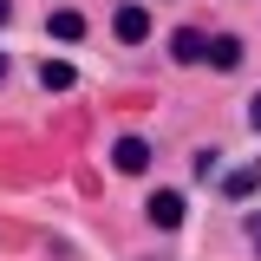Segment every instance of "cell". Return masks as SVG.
<instances>
[{
  "mask_svg": "<svg viewBox=\"0 0 261 261\" xmlns=\"http://www.w3.org/2000/svg\"><path fill=\"white\" fill-rule=\"evenodd\" d=\"M248 242H255V255H261V209L248 216Z\"/></svg>",
  "mask_w": 261,
  "mask_h": 261,
  "instance_id": "9",
  "label": "cell"
},
{
  "mask_svg": "<svg viewBox=\"0 0 261 261\" xmlns=\"http://www.w3.org/2000/svg\"><path fill=\"white\" fill-rule=\"evenodd\" d=\"M248 118H255V130H261V92H255V98H248Z\"/></svg>",
  "mask_w": 261,
  "mask_h": 261,
  "instance_id": "10",
  "label": "cell"
},
{
  "mask_svg": "<svg viewBox=\"0 0 261 261\" xmlns=\"http://www.w3.org/2000/svg\"><path fill=\"white\" fill-rule=\"evenodd\" d=\"M39 85H46V92H72V65H65V59H46V65H39Z\"/></svg>",
  "mask_w": 261,
  "mask_h": 261,
  "instance_id": "8",
  "label": "cell"
},
{
  "mask_svg": "<svg viewBox=\"0 0 261 261\" xmlns=\"http://www.w3.org/2000/svg\"><path fill=\"white\" fill-rule=\"evenodd\" d=\"M111 33H118L124 46H137V39H150V13H144V7H118V20H111Z\"/></svg>",
  "mask_w": 261,
  "mask_h": 261,
  "instance_id": "2",
  "label": "cell"
},
{
  "mask_svg": "<svg viewBox=\"0 0 261 261\" xmlns=\"http://www.w3.org/2000/svg\"><path fill=\"white\" fill-rule=\"evenodd\" d=\"M111 163H118L124 176H144V170H150V144H144V137H118V150H111Z\"/></svg>",
  "mask_w": 261,
  "mask_h": 261,
  "instance_id": "1",
  "label": "cell"
},
{
  "mask_svg": "<svg viewBox=\"0 0 261 261\" xmlns=\"http://www.w3.org/2000/svg\"><path fill=\"white\" fill-rule=\"evenodd\" d=\"M0 79H7V53H0Z\"/></svg>",
  "mask_w": 261,
  "mask_h": 261,
  "instance_id": "12",
  "label": "cell"
},
{
  "mask_svg": "<svg viewBox=\"0 0 261 261\" xmlns=\"http://www.w3.org/2000/svg\"><path fill=\"white\" fill-rule=\"evenodd\" d=\"M46 33H53V39H65V46H72V39H85V13H72V7H59V13L46 20Z\"/></svg>",
  "mask_w": 261,
  "mask_h": 261,
  "instance_id": "5",
  "label": "cell"
},
{
  "mask_svg": "<svg viewBox=\"0 0 261 261\" xmlns=\"http://www.w3.org/2000/svg\"><path fill=\"white\" fill-rule=\"evenodd\" d=\"M202 46H209V39H202V33H190V27H176V33H170V53H176L183 65H196V59H202Z\"/></svg>",
  "mask_w": 261,
  "mask_h": 261,
  "instance_id": "7",
  "label": "cell"
},
{
  "mask_svg": "<svg viewBox=\"0 0 261 261\" xmlns=\"http://www.w3.org/2000/svg\"><path fill=\"white\" fill-rule=\"evenodd\" d=\"M242 53H248L242 39H209V46H202V59L216 65V72H235V65H242Z\"/></svg>",
  "mask_w": 261,
  "mask_h": 261,
  "instance_id": "4",
  "label": "cell"
},
{
  "mask_svg": "<svg viewBox=\"0 0 261 261\" xmlns=\"http://www.w3.org/2000/svg\"><path fill=\"white\" fill-rule=\"evenodd\" d=\"M255 190H261V163H242L222 176V196H255Z\"/></svg>",
  "mask_w": 261,
  "mask_h": 261,
  "instance_id": "6",
  "label": "cell"
},
{
  "mask_svg": "<svg viewBox=\"0 0 261 261\" xmlns=\"http://www.w3.org/2000/svg\"><path fill=\"white\" fill-rule=\"evenodd\" d=\"M7 20H13V7H7V0H0V27H7Z\"/></svg>",
  "mask_w": 261,
  "mask_h": 261,
  "instance_id": "11",
  "label": "cell"
},
{
  "mask_svg": "<svg viewBox=\"0 0 261 261\" xmlns=\"http://www.w3.org/2000/svg\"><path fill=\"white\" fill-rule=\"evenodd\" d=\"M144 209H150V222H157V228H176V222H183V196H176V190H157Z\"/></svg>",
  "mask_w": 261,
  "mask_h": 261,
  "instance_id": "3",
  "label": "cell"
}]
</instances>
